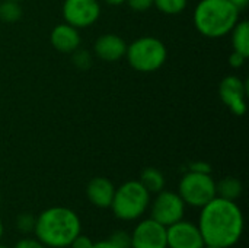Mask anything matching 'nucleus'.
<instances>
[{
  "mask_svg": "<svg viewBox=\"0 0 249 248\" xmlns=\"http://www.w3.org/2000/svg\"><path fill=\"white\" fill-rule=\"evenodd\" d=\"M178 194L185 205L201 209L216 197V181L212 174L188 171L178 184Z\"/></svg>",
  "mask_w": 249,
  "mask_h": 248,
  "instance_id": "nucleus-6",
  "label": "nucleus"
},
{
  "mask_svg": "<svg viewBox=\"0 0 249 248\" xmlns=\"http://www.w3.org/2000/svg\"><path fill=\"white\" fill-rule=\"evenodd\" d=\"M0 203H1V196H0Z\"/></svg>",
  "mask_w": 249,
  "mask_h": 248,
  "instance_id": "nucleus-34",
  "label": "nucleus"
},
{
  "mask_svg": "<svg viewBox=\"0 0 249 248\" xmlns=\"http://www.w3.org/2000/svg\"><path fill=\"white\" fill-rule=\"evenodd\" d=\"M50 42L58 53L71 54L74 50L80 47L82 38H80V32L77 28L63 22V23L55 25L51 29Z\"/></svg>",
  "mask_w": 249,
  "mask_h": 248,
  "instance_id": "nucleus-13",
  "label": "nucleus"
},
{
  "mask_svg": "<svg viewBox=\"0 0 249 248\" xmlns=\"http://www.w3.org/2000/svg\"><path fill=\"white\" fill-rule=\"evenodd\" d=\"M3 232H4V229H3V224H1V219H0V240L3 237Z\"/></svg>",
  "mask_w": 249,
  "mask_h": 248,
  "instance_id": "nucleus-31",
  "label": "nucleus"
},
{
  "mask_svg": "<svg viewBox=\"0 0 249 248\" xmlns=\"http://www.w3.org/2000/svg\"><path fill=\"white\" fill-rule=\"evenodd\" d=\"M168 248H203L204 240L197 225L178 221L166 228Z\"/></svg>",
  "mask_w": 249,
  "mask_h": 248,
  "instance_id": "nucleus-11",
  "label": "nucleus"
},
{
  "mask_svg": "<svg viewBox=\"0 0 249 248\" xmlns=\"http://www.w3.org/2000/svg\"><path fill=\"white\" fill-rule=\"evenodd\" d=\"M125 60L131 69L140 73H153L168 60V48L156 37L144 35L127 44Z\"/></svg>",
  "mask_w": 249,
  "mask_h": 248,
  "instance_id": "nucleus-4",
  "label": "nucleus"
},
{
  "mask_svg": "<svg viewBox=\"0 0 249 248\" xmlns=\"http://www.w3.org/2000/svg\"><path fill=\"white\" fill-rule=\"evenodd\" d=\"M13 1H20V0H13Z\"/></svg>",
  "mask_w": 249,
  "mask_h": 248,
  "instance_id": "nucleus-35",
  "label": "nucleus"
},
{
  "mask_svg": "<svg viewBox=\"0 0 249 248\" xmlns=\"http://www.w3.org/2000/svg\"><path fill=\"white\" fill-rule=\"evenodd\" d=\"M153 6L163 15L175 16L187 9L188 0H155Z\"/></svg>",
  "mask_w": 249,
  "mask_h": 248,
  "instance_id": "nucleus-19",
  "label": "nucleus"
},
{
  "mask_svg": "<svg viewBox=\"0 0 249 248\" xmlns=\"http://www.w3.org/2000/svg\"><path fill=\"white\" fill-rule=\"evenodd\" d=\"M139 181L150 194H158L159 191L165 189V175L162 174V171L153 167L144 168L140 174Z\"/></svg>",
  "mask_w": 249,
  "mask_h": 248,
  "instance_id": "nucleus-16",
  "label": "nucleus"
},
{
  "mask_svg": "<svg viewBox=\"0 0 249 248\" xmlns=\"http://www.w3.org/2000/svg\"><path fill=\"white\" fill-rule=\"evenodd\" d=\"M92 248H115L108 240L107 241H98V243H93V247Z\"/></svg>",
  "mask_w": 249,
  "mask_h": 248,
  "instance_id": "nucleus-28",
  "label": "nucleus"
},
{
  "mask_svg": "<svg viewBox=\"0 0 249 248\" xmlns=\"http://www.w3.org/2000/svg\"><path fill=\"white\" fill-rule=\"evenodd\" d=\"M22 7L19 1L13 0H3L0 3V20L6 23H13L18 22L22 18Z\"/></svg>",
  "mask_w": 249,
  "mask_h": 248,
  "instance_id": "nucleus-18",
  "label": "nucleus"
},
{
  "mask_svg": "<svg viewBox=\"0 0 249 248\" xmlns=\"http://www.w3.org/2000/svg\"><path fill=\"white\" fill-rule=\"evenodd\" d=\"M104 3L109 4V6H121L125 3V0H102Z\"/></svg>",
  "mask_w": 249,
  "mask_h": 248,
  "instance_id": "nucleus-30",
  "label": "nucleus"
},
{
  "mask_svg": "<svg viewBox=\"0 0 249 248\" xmlns=\"http://www.w3.org/2000/svg\"><path fill=\"white\" fill-rule=\"evenodd\" d=\"M150 206V193L139 180H130L115 189L111 203L112 213L121 221H136Z\"/></svg>",
  "mask_w": 249,
  "mask_h": 248,
  "instance_id": "nucleus-5",
  "label": "nucleus"
},
{
  "mask_svg": "<svg viewBox=\"0 0 249 248\" xmlns=\"http://www.w3.org/2000/svg\"><path fill=\"white\" fill-rule=\"evenodd\" d=\"M184 213L185 203L175 191H159L150 206V218L166 228L181 221L184 218Z\"/></svg>",
  "mask_w": 249,
  "mask_h": 248,
  "instance_id": "nucleus-7",
  "label": "nucleus"
},
{
  "mask_svg": "<svg viewBox=\"0 0 249 248\" xmlns=\"http://www.w3.org/2000/svg\"><path fill=\"white\" fill-rule=\"evenodd\" d=\"M203 248H222V247H217V246H210V244H204V247Z\"/></svg>",
  "mask_w": 249,
  "mask_h": 248,
  "instance_id": "nucleus-32",
  "label": "nucleus"
},
{
  "mask_svg": "<svg viewBox=\"0 0 249 248\" xmlns=\"http://www.w3.org/2000/svg\"><path fill=\"white\" fill-rule=\"evenodd\" d=\"M127 42L117 34H102L93 44L95 56L107 63H115L125 56Z\"/></svg>",
  "mask_w": 249,
  "mask_h": 248,
  "instance_id": "nucleus-12",
  "label": "nucleus"
},
{
  "mask_svg": "<svg viewBox=\"0 0 249 248\" xmlns=\"http://www.w3.org/2000/svg\"><path fill=\"white\" fill-rule=\"evenodd\" d=\"M13 248H45V246L38 241V240H34V238H23L20 241L16 243V246Z\"/></svg>",
  "mask_w": 249,
  "mask_h": 248,
  "instance_id": "nucleus-27",
  "label": "nucleus"
},
{
  "mask_svg": "<svg viewBox=\"0 0 249 248\" xmlns=\"http://www.w3.org/2000/svg\"><path fill=\"white\" fill-rule=\"evenodd\" d=\"M69 247L71 248H92L93 247V241L89 238V237H86V235H82V234H79L73 241H71V244L69 246Z\"/></svg>",
  "mask_w": 249,
  "mask_h": 248,
  "instance_id": "nucleus-24",
  "label": "nucleus"
},
{
  "mask_svg": "<svg viewBox=\"0 0 249 248\" xmlns=\"http://www.w3.org/2000/svg\"><path fill=\"white\" fill-rule=\"evenodd\" d=\"M247 58H248V57L242 56L241 53L232 51V54L229 56V64H231V67H233V69H241V67L245 64Z\"/></svg>",
  "mask_w": 249,
  "mask_h": 248,
  "instance_id": "nucleus-25",
  "label": "nucleus"
},
{
  "mask_svg": "<svg viewBox=\"0 0 249 248\" xmlns=\"http://www.w3.org/2000/svg\"><path fill=\"white\" fill-rule=\"evenodd\" d=\"M232 48L236 53H241L242 56H249V23L248 20H238L236 25L229 32Z\"/></svg>",
  "mask_w": 249,
  "mask_h": 248,
  "instance_id": "nucleus-15",
  "label": "nucleus"
},
{
  "mask_svg": "<svg viewBox=\"0 0 249 248\" xmlns=\"http://www.w3.org/2000/svg\"><path fill=\"white\" fill-rule=\"evenodd\" d=\"M82 224L77 213L64 206L45 209L35 222V235L45 247H69L80 234Z\"/></svg>",
  "mask_w": 249,
  "mask_h": 248,
  "instance_id": "nucleus-2",
  "label": "nucleus"
},
{
  "mask_svg": "<svg viewBox=\"0 0 249 248\" xmlns=\"http://www.w3.org/2000/svg\"><path fill=\"white\" fill-rule=\"evenodd\" d=\"M131 248H168L166 227L152 218L142 221L133 231Z\"/></svg>",
  "mask_w": 249,
  "mask_h": 248,
  "instance_id": "nucleus-10",
  "label": "nucleus"
},
{
  "mask_svg": "<svg viewBox=\"0 0 249 248\" xmlns=\"http://www.w3.org/2000/svg\"><path fill=\"white\" fill-rule=\"evenodd\" d=\"M239 12L229 0H200L193 13L194 26L206 38H222L236 25Z\"/></svg>",
  "mask_w": 249,
  "mask_h": 248,
  "instance_id": "nucleus-3",
  "label": "nucleus"
},
{
  "mask_svg": "<svg viewBox=\"0 0 249 248\" xmlns=\"http://www.w3.org/2000/svg\"><path fill=\"white\" fill-rule=\"evenodd\" d=\"M229 1H231V3H233L239 10H241V9H244V7H247L249 3V0H229Z\"/></svg>",
  "mask_w": 249,
  "mask_h": 248,
  "instance_id": "nucleus-29",
  "label": "nucleus"
},
{
  "mask_svg": "<svg viewBox=\"0 0 249 248\" xmlns=\"http://www.w3.org/2000/svg\"><path fill=\"white\" fill-rule=\"evenodd\" d=\"M35 222L36 218L31 213H22L16 218V228L22 232V234H29L34 232L35 229Z\"/></svg>",
  "mask_w": 249,
  "mask_h": 248,
  "instance_id": "nucleus-21",
  "label": "nucleus"
},
{
  "mask_svg": "<svg viewBox=\"0 0 249 248\" xmlns=\"http://www.w3.org/2000/svg\"><path fill=\"white\" fill-rule=\"evenodd\" d=\"M114 193H115L114 184L105 177L92 178L86 187V196L89 202L99 209H108L111 206Z\"/></svg>",
  "mask_w": 249,
  "mask_h": 248,
  "instance_id": "nucleus-14",
  "label": "nucleus"
},
{
  "mask_svg": "<svg viewBox=\"0 0 249 248\" xmlns=\"http://www.w3.org/2000/svg\"><path fill=\"white\" fill-rule=\"evenodd\" d=\"M188 171L201 172V174H212V167H210V164H207L204 161H196V162L190 164V170Z\"/></svg>",
  "mask_w": 249,
  "mask_h": 248,
  "instance_id": "nucleus-26",
  "label": "nucleus"
},
{
  "mask_svg": "<svg viewBox=\"0 0 249 248\" xmlns=\"http://www.w3.org/2000/svg\"><path fill=\"white\" fill-rule=\"evenodd\" d=\"M242 190H244L242 183L235 177H226L219 183H216V196L226 200L236 202V199L241 197Z\"/></svg>",
  "mask_w": 249,
  "mask_h": 248,
  "instance_id": "nucleus-17",
  "label": "nucleus"
},
{
  "mask_svg": "<svg viewBox=\"0 0 249 248\" xmlns=\"http://www.w3.org/2000/svg\"><path fill=\"white\" fill-rule=\"evenodd\" d=\"M71 61H73V64H74L77 69L88 70V69L92 66L93 57H92V54H90L88 50H82V48L79 47L77 50H74V51L71 53Z\"/></svg>",
  "mask_w": 249,
  "mask_h": 248,
  "instance_id": "nucleus-20",
  "label": "nucleus"
},
{
  "mask_svg": "<svg viewBox=\"0 0 249 248\" xmlns=\"http://www.w3.org/2000/svg\"><path fill=\"white\" fill-rule=\"evenodd\" d=\"M219 95L222 102L231 110L232 114L241 117L247 113V95L248 85L236 75L223 77L219 86Z\"/></svg>",
  "mask_w": 249,
  "mask_h": 248,
  "instance_id": "nucleus-9",
  "label": "nucleus"
},
{
  "mask_svg": "<svg viewBox=\"0 0 249 248\" xmlns=\"http://www.w3.org/2000/svg\"><path fill=\"white\" fill-rule=\"evenodd\" d=\"M198 229L204 244L233 247L244 232V215L236 202L216 196L201 208Z\"/></svg>",
  "mask_w": 249,
  "mask_h": 248,
  "instance_id": "nucleus-1",
  "label": "nucleus"
},
{
  "mask_svg": "<svg viewBox=\"0 0 249 248\" xmlns=\"http://www.w3.org/2000/svg\"><path fill=\"white\" fill-rule=\"evenodd\" d=\"M0 248H7V247H4V246H1V244H0Z\"/></svg>",
  "mask_w": 249,
  "mask_h": 248,
  "instance_id": "nucleus-33",
  "label": "nucleus"
},
{
  "mask_svg": "<svg viewBox=\"0 0 249 248\" xmlns=\"http://www.w3.org/2000/svg\"><path fill=\"white\" fill-rule=\"evenodd\" d=\"M115 248H131V235L125 231H115L108 240Z\"/></svg>",
  "mask_w": 249,
  "mask_h": 248,
  "instance_id": "nucleus-22",
  "label": "nucleus"
},
{
  "mask_svg": "<svg viewBox=\"0 0 249 248\" xmlns=\"http://www.w3.org/2000/svg\"><path fill=\"white\" fill-rule=\"evenodd\" d=\"M153 1L155 0H125L128 7L133 9L134 12H146V10H149L150 7H153Z\"/></svg>",
  "mask_w": 249,
  "mask_h": 248,
  "instance_id": "nucleus-23",
  "label": "nucleus"
},
{
  "mask_svg": "<svg viewBox=\"0 0 249 248\" xmlns=\"http://www.w3.org/2000/svg\"><path fill=\"white\" fill-rule=\"evenodd\" d=\"M61 15L66 23L77 29L89 28L101 16V3L98 0H64Z\"/></svg>",
  "mask_w": 249,
  "mask_h": 248,
  "instance_id": "nucleus-8",
  "label": "nucleus"
}]
</instances>
